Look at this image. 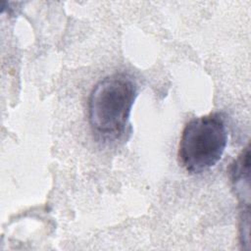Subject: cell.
<instances>
[{"label": "cell", "mask_w": 251, "mask_h": 251, "mask_svg": "<svg viewBox=\"0 0 251 251\" xmlns=\"http://www.w3.org/2000/svg\"><path fill=\"white\" fill-rule=\"evenodd\" d=\"M137 86L130 75L116 73L100 79L88 98V121L96 138L117 141L126 132Z\"/></svg>", "instance_id": "6da1fadb"}, {"label": "cell", "mask_w": 251, "mask_h": 251, "mask_svg": "<svg viewBox=\"0 0 251 251\" xmlns=\"http://www.w3.org/2000/svg\"><path fill=\"white\" fill-rule=\"evenodd\" d=\"M227 143V129L220 113H211L190 120L178 143L177 158L191 175L202 174L217 165Z\"/></svg>", "instance_id": "7a4b0ae2"}, {"label": "cell", "mask_w": 251, "mask_h": 251, "mask_svg": "<svg viewBox=\"0 0 251 251\" xmlns=\"http://www.w3.org/2000/svg\"><path fill=\"white\" fill-rule=\"evenodd\" d=\"M229 176L232 182L235 194L241 200L240 214H249V210L244 209V205L249 207L250 199V150L249 145L242 150L236 160L229 167Z\"/></svg>", "instance_id": "3957f363"}]
</instances>
